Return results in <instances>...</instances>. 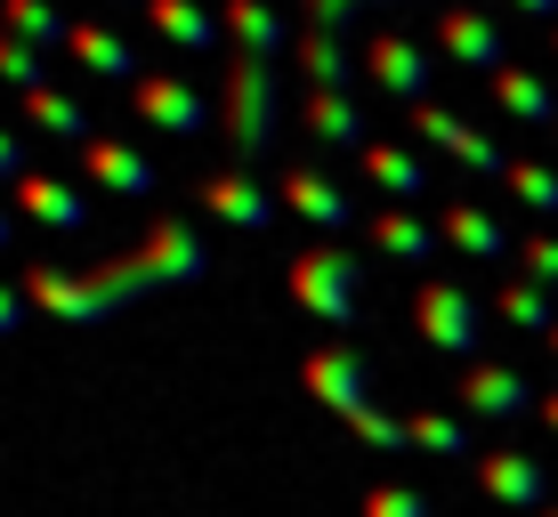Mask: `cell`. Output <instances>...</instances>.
<instances>
[{
    "label": "cell",
    "instance_id": "obj_1",
    "mask_svg": "<svg viewBox=\"0 0 558 517\" xmlns=\"http://www.w3.org/2000/svg\"><path fill=\"white\" fill-rule=\"evenodd\" d=\"M203 235L186 219H154L130 251L113 259H89V267H33L25 275V299L49 308L57 323H113L122 308H138L154 292H179V283H203Z\"/></svg>",
    "mask_w": 558,
    "mask_h": 517
},
{
    "label": "cell",
    "instance_id": "obj_2",
    "mask_svg": "<svg viewBox=\"0 0 558 517\" xmlns=\"http://www.w3.org/2000/svg\"><path fill=\"white\" fill-rule=\"evenodd\" d=\"M276 57H283V16L276 0H227V155L252 170L276 146Z\"/></svg>",
    "mask_w": 558,
    "mask_h": 517
},
{
    "label": "cell",
    "instance_id": "obj_3",
    "mask_svg": "<svg viewBox=\"0 0 558 517\" xmlns=\"http://www.w3.org/2000/svg\"><path fill=\"white\" fill-rule=\"evenodd\" d=\"M300 380H307V389H316L340 420H349L364 445H380V453L405 445V429H397V420L373 405V372H364V356H356V348H316V356L300 364Z\"/></svg>",
    "mask_w": 558,
    "mask_h": 517
},
{
    "label": "cell",
    "instance_id": "obj_4",
    "mask_svg": "<svg viewBox=\"0 0 558 517\" xmlns=\"http://www.w3.org/2000/svg\"><path fill=\"white\" fill-rule=\"evenodd\" d=\"M292 299L316 323H356V308H364L356 251H340V243H307V251H292Z\"/></svg>",
    "mask_w": 558,
    "mask_h": 517
},
{
    "label": "cell",
    "instance_id": "obj_5",
    "mask_svg": "<svg viewBox=\"0 0 558 517\" xmlns=\"http://www.w3.org/2000/svg\"><path fill=\"white\" fill-rule=\"evenodd\" d=\"M413 323H421V340L429 348H446V356H470L477 348V323H486V308H477L461 283H446V275H429L413 292Z\"/></svg>",
    "mask_w": 558,
    "mask_h": 517
},
{
    "label": "cell",
    "instance_id": "obj_6",
    "mask_svg": "<svg viewBox=\"0 0 558 517\" xmlns=\"http://www.w3.org/2000/svg\"><path fill=\"white\" fill-rule=\"evenodd\" d=\"M413 130H421V146H437V155H453L461 170H477V179H510V155L486 138L477 122H461V113H446V106H413Z\"/></svg>",
    "mask_w": 558,
    "mask_h": 517
},
{
    "label": "cell",
    "instance_id": "obj_7",
    "mask_svg": "<svg viewBox=\"0 0 558 517\" xmlns=\"http://www.w3.org/2000/svg\"><path fill=\"white\" fill-rule=\"evenodd\" d=\"M437 49H446L453 65L486 73V82L510 65V41H502V25H494L486 9H470V0H446V9H437Z\"/></svg>",
    "mask_w": 558,
    "mask_h": 517
},
{
    "label": "cell",
    "instance_id": "obj_8",
    "mask_svg": "<svg viewBox=\"0 0 558 517\" xmlns=\"http://www.w3.org/2000/svg\"><path fill=\"white\" fill-rule=\"evenodd\" d=\"M364 73H373V89H389L397 106H429V57H421L405 33H373L364 41Z\"/></svg>",
    "mask_w": 558,
    "mask_h": 517
},
{
    "label": "cell",
    "instance_id": "obj_9",
    "mask_svg": "<svg viewBox=\"0 0 558 517\" xmlns=\"http://www.w3.org/2000/svg\"><path fill=\"white\" fill-rule=\"evenodd\" d=\"M130 113L154 122V130H170V138H203V130H210V106L186 82H170V73H146V82L130 89Z\"/></svg>",
    "mask_w": 558,
    "mask_h": 517
},
{
    "label": "cell",
    "instance_id": "obj_10",
    "mask_svg": "<svg viewBox=\"0 0 558 517\" xmlns=\"http://www.w3.org/2000/svg\"><path fill=\"white\" fill-rule=\"evenodd\" d=\"M203 210L227 226H243V235H259V226H276V195H259L252 170H210L203 179Z\"/></svg>",
    "mask_w": 558,
    "mask_h": 517
},
{
    "label": "cell",
    "instance_id": "obj_11",
    "mask_svg": "<svg viewBox=\"0 0 558 517\" xmlns=\"http://www.w3.org/2000/svg\"><path fill=\"white\" fill-rule=\"evenodd\" d=\"M16 210H25L33 226H49V235H82L89 226V202L73 195L65 179H49V170H25V179H16Z\"/></svg>",
    "mask_w": 558,
    "mask_h": 517
},
{
    "label": "cell",
    "instance_id": "obj_12",
    "mask_svg": "<svg viewBox=\"0 0 558 517\" xmlns=\"http://www.w3.org/2000/svg\"><path fill=\"white\" fill-rule=\"evenodd\" d=\"M276 195L292 202V210H300L307 226H324V235H340V226H356V202L340 195V186L324 179V170H307V162H292V170H283V186H276Z\"/></svg>",
    "mask_w": 558,
    "mask_h": 517
},
{
    "label": "cell",
    "instance_id": "obj_13",
    "mask_svg": "<svg viewBox=\"0 0 558 517\" xmlns=\"http://www.w3.org/2000/svg\"><path fill=\"white\" fill-rule=\"evenodd\" d=\"M477 485H486L494 502H510V509H550V469L534 461V453H486V461H477Z\"/></svg>",
    "mask_w": 558,
    "mask_h": 517
},
{
    "label": "cell",
    "instance_id": "obj_14",
    "mask_svg": "<svg viewBox=\"0 0 558 517\" xmlns=\"http://www.w3.org/2000/svg\"><path fill=\"white\" fill-rule=\"evenodd\" d=\"M65 57H73L82 73H98V82H130V89L146 82V73H138V49H130L113 25H73V33H65Z\"/></svg>",
    "mask_w": 558,
    "mask_h": 517
},
{
    "label": "cell",
    "instance_id": "obj_15",
    "mask_svg": "<svg viewBox=\"0 0 558 517\" xmlns=\"http://www.w3.org/2000/svg\"><path fill=\"white\" fill-rule=\"evenodd\" d=\"M461 405L486 413V420H518L534 405V389H526V372H510V364H470V372H461Z\"/></svg>",
    "mask_w": 558,
    "mask_h": 517
},
{
    "label": "cell",
    "instance_id": "obj_16",
    "mask_svg": "<svg viewBox=\"0 0 558 517\" xmlns=\"http://www.w3.org/2000/svg\"><path fill=\"white\" fill-rule=\"evenodd\" d=\"M82 179L106 186V195H154V162L138 155V146H113V138L82 146Z\"/></svg>",
    "mask_w": 558,
    "mask_h": 517
},
{
    "label": "cell",
    "instance_id": "obj_17",
    "mask_svg": "<svg viewBox=\"0 0 558 517\" xmlns=\"http://www.w3.org/2000/svg\"><path fill=\"white\" fill-rule=\"evenodd\" d=\"M300 122L316 130L324 146H340V155H364V146H373V138H364V130H373V122H364V106H356V98H332V89H307V98H300Z\"/></svg>",
    "mask_w": 558,
    "mask_h": 517
},
{
    "label": "cell",
    "instance_id": "obj_18",
    "mask_svg": "<svg viewBox=\"0 0 558 517\" xmlns=\"http://www.w3.org/2000/svg\"><path fill=\"white\" fill-rule=\"evenodd\" d=\"M364 179L380 186V195H405V202H421V195H437V179H429V162L421 155H405V146H389V138H373L364 146Z\"/></svg>",
    "mask_w": 558,
    "mask_h": 517
},
{
    "label": "cell",
    "instance_id": "obj_19",
    "mask_svg": "<svg viewBox=\"0 0 558 517\" xmlns=\"http://www.w3.org/2000/svg\"><path fill=\"white\" fill-rule=\"evenodd\" d=\"M437 235H446L453 251H470V259H518V243L502 235V219H494V210H477V202H446Z\"/></svg>",
    "mask_w": 558,
    "mask_h": 517
},
{
    "label": "cell",
    "instance_id": "obj_20",
    "mask_svg": "<svg viewBox=\"0 0 558 517\" xmlns=\"http://www.w3.org/2000/svg\"><path fill=\"white\" fill-rule=\"evenodd\" d=\"M146 25L162 33L170 49H195V57H203V49H219V33H227L219 16L203 9V0H146Z\"/></svg>",
    "mask_w": 558,
    "mask_h": 517
},
{
    "label": "cell",
    "instance_id": "obj_21",
    "mask_svg": "<svg viewBox=\"0 0 558 517\" xmlns=\"http://www.w3.org/2000/svg\"><path fill=\"white\" fill-rule=\"evenodd\" d=\"M300 73H307V89H332V98H349V89H356L349 33H300Z\"/></svg>",
    "mask_w": 558,
    "mask_h": 517
},
{
    "label": "cell",
    "instance_id": "obj_22",
    "mask_svg": "<svg viewBox=\"0 0 558 517\" xmlns=\"http://www.w3.org/2000/svg\"><path fill=\"white\" fill-rule=\"evenodd\" d=\"M494 98H502V113H510V122L558 130V98H550V82H534L526 65H502V73H494Z\"/></svg>",
    "mask_w": 558,
    "mask_h": 517
},
{
    "label": "cell",
    "instance_id": "obj_23",
    "mask_svg": "<svg viewBox=\"0 0 558 517\" xmlns=\"http://www.w3.org/2000/svg\"><path fill=\"white\" fill-rule=\"evenodd\" d=\"M373 243H380V251H389V259H437V243H446V235H437V226L429 219H413V210H380V219H373Z\"/></svg>",
    "mask_w": 558,
    "mask_h": 517
},
{
    "label": "cell",
    "instance_id": "obj_24",
    "mask_svg": "<svg viewBox=\"0 0 558 517\" xmlns=\"http://www.w3.org/2000/svg\"><path fill=\"white\" fill-rule=\"evenodd\" d=\"M25 122L41 138H65V146H89V113L65 98V89H25Z\"/></svg>",
    "mask_w": 558,
    "mask_h": 517
},
{
    "label": "cell",
    "instance_id": "obj_25",
    "mask_svg": "<svg viewBox=\"0 0 558 517\" xmlns=\"http://www.w3.org/2000/svg\"><path fill=\"white\" fill-rule=\"evenodd\" d=\"M0 33H16V41L33 49H65V16H57V0H0Z\"/></svg>",
    "mask_w": 558,
    "mask_h": 517
},
{
    "label": "cell",
    "instance_id": "obj_26",
    "mask_svg": "<svg viewBox=\"0 0 558 517\" xmlns=\"http://www.w3.org/2000/svg\"><path fill=\"white\" fill-rule=\"evenodd\" d=\"M494 316H502V323H518V332H558V308H550V299L543 292H534V283H502V292H494Z\"/></svg>",
    "mask_w": 558,
    "mask_h": 517
},
{
    "label": "cell",
    "instance_id": "obj_27",
    "mask_svg": "<svg viewBox=\"0 0 558 517\" xmlns=\"http://www.w3.org/2000/svg\"><path fill=\"white\" fill-rule=\"evenodd\" d=\"M0 82L25 98V89H49V57L33 41H16V33H0Z\"/></svg>",
    "mask_w": 558,
    "mask_h": 517
},
{
    "label": "cell",
    "instance_id": "obj_28",
    "mask_svg": "<svg viewBox=\"0 0 558 517\" xmlns=\"http://www.w3.org/2000/svg\"><path fill=\"white\" fill-rule=\"evenodd\" d=\"M502 186H510L526 210H558V170H550V162H510Z\"/></svg>",
    "mask_w": 558,
    "mask_h": 517
},
{
    "label": "cell",
    "instance_id": "obj_29",
    "mask_svg": "<svg viewBox=\"0 0 558 517\" xmlns=\"http://www.w3.org/2000/svg\"><path fill=\"white\" fill-rule=\"evenodd\" d=\"M364 9H389V0H300V16H307V33H349Z\"/></svg>",
    "mask_w": 558,
    "mask_h": 517
},
{
    "label": "cell",
    "instance_id": "obj_30",
    "mask_svg": "<svg viewBox=\"0 0 558 517\" xmlns=\"http://www.w3.org/2000/svg\"><path fill=\"white\" fill-rule=\"evenodd\" d=\"M405 436H413V445H429V453H470L461 420H446V413H413V420H405Z\"/></svg>",
    "mask_w": 558,
    "mask_h": 517
},
{
    "label": "cell",
    "instance_id": "obj_31",
    "mask_svg": "<svg viewBox=\"0 0 558 517\" xmlns=\"http://www.w3.org/2000/svg\"><path fill=\"white\" fill-rule=\"evenodd\" d=\"M364 517H429V502L405 493V485H373V493H364Z\"/></svg>",
    "mask_w": 558,
    "mask_h": 517
},
{
    "label": "cell",
    "instance_id": "obj_32",
    "mask_svg": "<svg viewBox=\"0 0 558 517\" xmlns=\"http://www.w3.org/2000/svg\"><path fill=\"white\" fill-rule=\"evenodd\" d=\"M518 267H526L534 283H558V235H526L518 243Z\"/></svg>",
    "mask_w": 558,
    "mask_h": 517
},
{
    "label": "cell",
    "instance_id": "obj_33",
    "mask_svg": "<svg viewBox=\"0 0 558 517\" xmlns=\"http://www.w3.org/2000/svg\"><path fill=\"white\" fill-rule=\"evenodd\" d=\"M16 179H25V138L0 122V186H16Z\"/></svg>",
    "mask_w": 558,
    "mask_h": 517
},
{
    "label": "cell",
    "instance_id": "obj_34",
    "mask_svg": "<svg viewBox=\"0 0 558 517\" xmlns=\"http://www.w3.org/2000/svg\"><path fill=\"white\" fill-rule=\"evenodd\" d=\"M25 308H33V299H25V292H9V283H0V340H9L16 323H25Z\"/></svg>",
    "mask_w": 558,
    "mask_h": 517
},
{
    "label": "cell",
    "instance_id": "obj_35",
    "mask_svg": "<svg viewBox=\"0 0 558 517\" xmlns=\"http://www.w3.org/2000/svg\"><path fill=\"white\" fill-rule=\"evenodd\" d=\"M518 16H558V0H510Z\"/></svg>",
    "mask_w": 558,
    "mask_h": 517
},
{
    "label": "cell",
    "instance_id": "obj_36",
    "mask_svg": "<svg viewBox=\"0 0 558 517\" xmlns=\"http://www.w3.org/2000/svg\"><path fill=\"white\" fill-rule=\"evenodd\" d=\"M543 420H550V429H558V389H550V396H543Z\"/></svg>",
    "mask_w": 558,
    "mask_h": 517
},
{
    "label": "cell",
    "instance_id": "obj_37",
    "mask_svg": "<svg viewBox=\"0 0 558 517\" xmlns=\"http://www.w3.org/2000/svg\"><path fill=\"white\" fill-rule=\"evenodd\" d=\"M9 243H16V226H9V210H0V251H9Z\"/></svg>",
    "mask_w": 558,
    "mask_h": 517
},
{
    "label": "cell",
    "instance_id": "obj_38",
    "mask_svg": "<svg viewBox=\"0 0 558 517\" xmlns=\"http://www.w3.org/2000/svg\"><path fill=\"white\" fill-rule=\"evenodd\" d=\"M550 356H558V332H550Z\"/></svg>",
    "mask_w": 558,
    "mask_h": 517
},
{
    "label": "cell",
    "instance_id": "obj_39",
    "mask_svg": "<svg viewBox=\"0 0 558 517\" xmlns=\"http://www.w3.org/2000/svg\"><path fill=\"white\" fill-rule=\"evenodd\" d=\"M550 49H558V25H550Z\"/></svg>",
    "mask_w": 558,
    "mask_h": 517
},
{
    "label": "cell",
    "instance_id": "obj_40",
    "mask_svg": "<svg viewBox=\"0 0 558 517\" xmlns=\"http://www.w3.org/2000/svg\"><path fill=\"white\" fill-rule=\"evenodd\" d=\"M550 138H558V130H550Z\"/></svg>",
    "mask_w": 558,
    "mask_h": 517
},
{
    "label": "cell",
    "instance_id": "obj_41",
    "mask_svg": "<svg viewBox=\"0 0 558 517\" xmlns=\"http://www.w3.org/2000/svg\"><path fill=\"white\" fill-rule=\"evenodd\" d=\"M138 9H146V0H138Z\"/></svg>",
    "mask_w": 558,
    "mask_h": 517
},
{
    "label": "cell",
    "instance_id": "obj_42",
    "mask_svg": "<svg viewBox=\"0 0 558 517\" xmlns=\"http://www.w3.org/2000/svg\"><path fill=\"white\" fill-rule=\"evenodd\" d=\"M550 517H558V509H550Z\"/></svg>",
    "mask_w": 558,
    "mask_h": 517
}]
</instances>
